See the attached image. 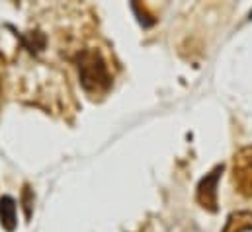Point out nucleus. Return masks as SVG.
I'll return each mask as SVG.
<instances>
[{"mask_svg":"<svg viewBox=\"0 0 252 232\" xmlns=\"http://www.w3.org/2000/svg\"><path fill=\"white\" fill-rule=\"evenodd\" d=\"M221 174H223V164L215 166L209 174L205 175V177L199 181L197 191H195L197 203H199L203 209L211 211V213L217 211V181H219Z\"/></svg>","mask_w":252,"mask_h":232,"instance_id":"obj_3","label":"nucleus"},{"mask_svg":"<svg viewBox=\"0 0 252 232\" xmlns=\"http://www.w3.org/2000/svg\"><path fill=\"white\" fill-rule=\"evenodd\" d=\"M78 76L86 92L90 94H104L112 86V76L108 70L106 60L94 49L82 51L78 58Z\"/></svg>","mask_w":252,"mask_h":232,"instance_id":"obj_1","label":"nucleus"},{"mask_svg":"<svg viewBox=\"0 0 252 232\" xmlns=\"http://www.w3.org/2000/svg\"><path fill=\"white\" fill-rule=\"evenodd\" d=\"M252 231V213L251 211H237L227 217L223 232H251Z\"/></svg>","mask_w":252,"mask_h":232,"instance_id":"obj_4","label":"nucleus"},{"mask_svg":"<svg viewBox=\"0 0 252 232\" xmlns=\"http://www.w3.org/2000/svg\"><path fill=\"white\" fill-rule=\"evenodd\" d=\"M0 225L8 232L16 229V201L8 195L0 197Z\"/></svg>","mask_w":252,"mask_h":232,"instance_id":"obj_5","label":"nucleus"},{"mask_svg":"<svg viewBox=\"0 0 252 232\" xmlns=\"http://www.w3.org/2000/svg\"><path fill=\"white\" fill-rule=\"evenodd\" d=\"M233 185L243 197L252 199V146H243L233 156Z\"/></svg>","mask_w":252,"mask_h":232,"instance_id":"obj_2","label":"nucleus"}]
</instances>
